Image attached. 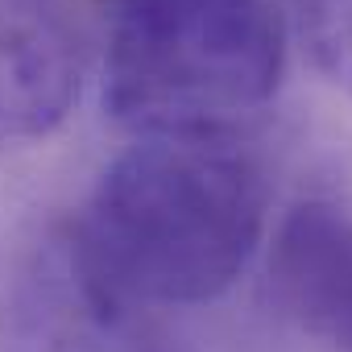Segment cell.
Returning a JSON list of instances; mask_svg holds the SVG:
<instances>
[{
  "label": "cell",
  "mask_w": 352,
  "mask_h": 352,
  "mask_svg": "<svg viewBox=\"0 0 352 352\" xmlns=\"http://www.w3.org/2000/svg\"><path fill=\"white\" fill-rule=\"evenodd\" d=\"M265 212V174L228 133L141 137L104 166L71 236L133 302L195 307L245 274Z\"/></svg>",
  "instance_id": "cell-1"
},
{
  "label": "cell",
  "mask_w": 352,
  "mask_h": 352,
  "mask_svg": "<svg viewBox=\"0 0 352 352\" xmlns=\"http://www.w3.org/2000/svg\"><path fill=\"white\" fill-rule=\"evenodd\" d=\"M282 67V0H116L104 108L141 137L228 133L270 104Z\"/></svg>",
  "instance_id": "cell-2"
},
{
  "label": "cell",
  "mask_w": 352,
  "mask_h": 352,
  "mask_svg": "<svg viewBox=\"0 0 352 352\" xmlns=\"http://www.w3.org/2000/svg\"><path fill=\"white\" fill-rule=\"evenodd\" d=\"M5 352H170L149 307L120 294L71 228L38 245L5 319Z\"/></svg>",
  "instance_id": "cell-3"
},
{
  "label": "cell",
  "mask_w": 352,
  "mask_h": 352,
  "mask_svg": "<svg viewBox=\"0 0 352 352\" xmlns=\"http://www.w3.org/2000/svg\"><path fill=\"white\" fill-rule=\"evenodd\" d=\"M83 63L67 0H0V149L46 141L71 116Z\"/></svg>",
  "instance_id": "cell-4"
},
{
  "label": "cell",
  "mask_w": 352,
  "mask_h": 352,
  "mask_svg": "<svg viewBox=\"0 0 352 352\" xmlns=\"http://www.w3.org/2000/svg\"><path fill=\"white\" fill-rule=\"evenodd\" d=\"M274 290L290 319L336 352H352V212L307 199L274 236Z\"/></svg>",
  "instance_id": "cell-5"
},
{
  "label": "cell",
  "mask_w": 352,
  "mask_h": 352,
  "mask_svg": "<svg viewBox=\"0 0 352 352\" xmlns=\"http://www.w3.org/2000/svg\"><path fill=\"white\" fill-rule=\"evenodd\" d=\"M294 17L311 63L352 96V0H294Z\"/></svg>",
  "instance_id": "cell-6"
}]
</instances>
